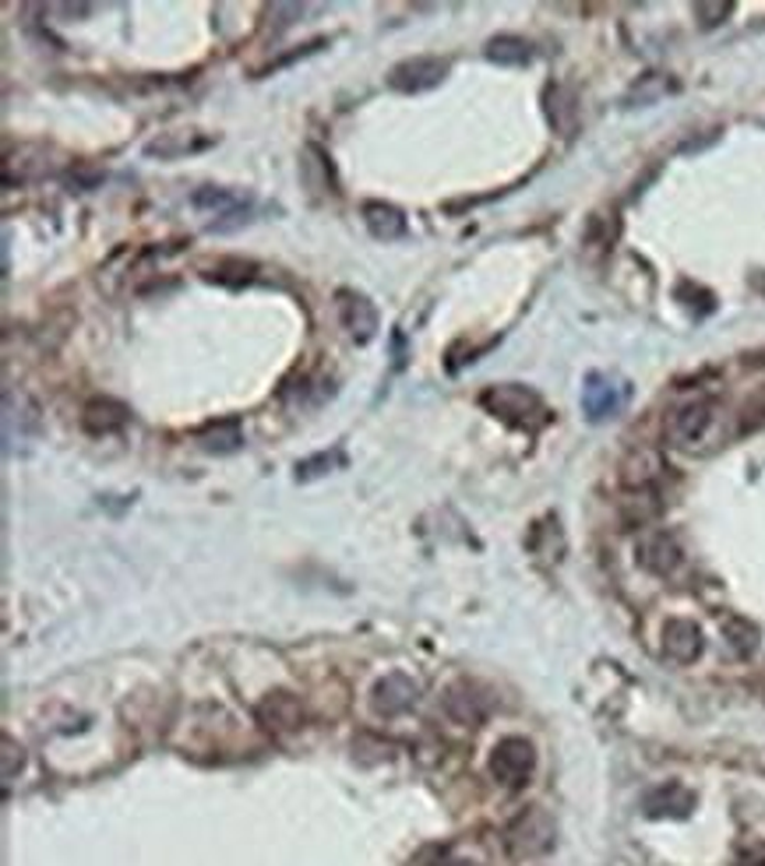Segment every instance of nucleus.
Listing matches in <instances>:
<instances>
[{"instance_id":"1","label":"nucleus","mask_w":765,"mask_h":866,"mask_svg":"<svg viewBox=\"0 0 765 866\" xmlns=\"http://www.w3.org/2000/svg\"><path fill=\"white\" fill-rule=\"evenodd\" d=\"M480 405H484L491 416L505 420L511 426H540L547 420V409L540 402V394L526 388V385H494L480 394Z\"/></svg>"},{"instance_id":"2","label":"nucleus","mask_w":765,"mask_h":866,"mask_svg":"<svg viewBox=\"0 0 765 866\" xmlns=\"http://www.w3.org/2000/svg\"><path fill=\"white\" fill-rule=\"evenodd\" d=\"M554 835H558L554 818H550L547 810H540V807H529L508 824L505 845H508L511 856L529 859V856H543L550 845H554Z\"/></svg>"},{"instance_id":"3","label":"nucleus","mask_w":765,"mask_h":866,"mask_svg":"<svg viewBox=\"0 0 765 866\" xmlns=\"http://www.w3.org/2000/svg\"><path fill=\"white\" fill-rule=\"evenodd\" d=\"M532 768H537V750L522 736H505L491 750V775L505 789H522L532 779Z\"/></svg>"},{"instance_id":"4","label":"nucleus","mask_w":765,"mask_h":866,"mask_svg":"<svg viewBox=\"0 0 765 866\" xmlns=\"http://www.w3.org/2000/svg\"><path fill=\"white\" fill-rule=\"evenodd\" d=\"M191 205L208 215V229L216 232H229L247 223V215H251V197L247 194H237V191H223V187H202L194 191Z\"/></svg>"},{"instance_id":"5","label":"nucleus","mask_w":765,"mask_h":866,"mask_svg":"<svg viewBox=\"0 0 765 866\" xmlns=\"http://www.w3.org/2000/svg\"><path fill=\"white\" fill-rule=\"evenodd\" d=\"M716 423V405L709 399H696V402H685L681 409L670 412L667 420V441L674 447H685V451H696L705 433L713 430Z\"/></svg>"},{"instance_id":"6","label":"nucleus","mask_w":765,"mask_h":866,"mask_svg":"<svg viewBox=\"0 0 765 866\" xmlns=\"http://www.w3.org/2000/svg\"><path fill=\"white\" fill-rule=\"evenodd\" d=\"M444 78H449V61H441V57H409L388 71V85L406 96L438 88Z\"/></svg>"},{"instance_id":"7","label":"nucleus","mask_w":765,"mask_h":866,"mask_svg":"<svg viewBox=\"0 0 765 866\" xmlns=\"http://www.w3.org/2000/svg\"><path fill=\"white\" fill-rule=\"evenodd\" d=\"M625 399H628V388L611 381L607 374H590V377H585V388H582L585 420H593V423L614 420L617 412L625 409Z\"/></svg>"},{"instance_id":"8","label":"nucleus","mask_w":765,"mask_h":866,"mask_svg":"<svg viewBox=\"0 0 765 866\" xmlns=\"http://www.w3.org/2000/svg\"><path fill=\"white\" fill-rule=\"evenodd\" d=\"M420 701V683L409 673H388L375 683V694H370V705H375L378 715L396 718L402 712H409Z\"/></svg>"},{"instance_id":"9","label":"nucleus","mask_w":765,"mask_h":866,"mask_svg":"<svg viewBox=\"0 0 765 866\" xmlns=\"http://www.w3.org/2000/svg\"><path fill=\"white\" fill-rule=\"evenodd\" d=\"M646 818H688L696 810V792L681 782H667L646 792L643 800Z\"/></svg>"},{"instance_id":"10","label":"nucleus","mask_w":765,"mask_h":866,"mask_svg":"<svg viewBox=\"0 0 765 866\" xmlns=\"http://www.w3.org/2000/svg\"><path fill=\"white\" fill-rule=\"evenodd\" d=\"M340 317L346 324V332L357 342H370L378 332V311L364 293H353V289H343L340 293Z\"/></svg>"},{"instance_id":"11","label":"nucleus","mask_w":765,"mask_h":866,"mask_svg":"<svg viewBox=\"0 0 765 866\" xmlns=\"http://www.w3.org/2000/svg\"><path fill=\"white\" fill-rule=\"evenodd\" d=\"M664 656L670 662H678V665L696 662L702 656V630H699V624H691L685 617L667 620V627H664Z\"/></svg>"},{"instance_id":"12","label":"nucleus","mask_w":765,"mask_h":866,"mask_svg":"<svg viewBox=\"0 0 765 866\" xmlns=\"http://www.w3.org/2000/svg\"><path fill=\"white\" fill-rule=\"evenodd\" d=\"M635 553H638V564H643L649 574H660V577L681 564V550H678V543H674V535H667V532H646L643 539H638Z\"/></svg>"},{"instance_id":"13","label":"nucleus","mask_w":765,"mask_h":866,"mask_svg":"<svg viewBox=\"0 0 765 866\" xmlns=\"http://www.w3.org/2000/svg\"><path fill=\"white\" fill-rule=\"evenodd\" d=\"M258 718L272 733H293V729H300V722H304V712H300V701L293 694L276 691L258 705Z\"/></svg>"},{"instance_id":"14","label":"nucleus","mask_w":765,"mask_h":866,"mask_svg":"<svg viewBox=\"0 0 765 866\" xmlns=\"http://www.w3.org/2000/svg\"><path fill=\"white\" fill-rule=\"evenodd\" d=\"M487 708H491V701L476 688H470V683H455V688L444 694V712H449V718H455L459 726H476V722H484Z\"/></svg>"},{"instance_id":"15","label":"nucleus","mask_w":765,"mask_h":866,"mask_svg":"<svg viewBox=\"0 0 765 866\" xmlns=\"http://www.w3.org/2000/svg\"><path fill=\"white\" fill-rule=\"evenodd\" d=\"M364 223H367V229L375 232L378 240H399L406 232L402 212L391 208V205H381V202H367L364 205Z\"/></svg>"},{"instance_id":"16","label":"nucleus","mask_w":765,"mask_h":866,"mask_svg":"<svg viewBox=\"0 0 765 866\" xmlns=\"http://www.w3.org/2000/svg\"><path fill=\"white\" fill-rule=\"evenodd\" d=\"M240 444H244V433L237 420L212 423L198 433V447L208 451V455H229V451H237Z\"/></svg>"},{"instance_id":"17","label":"nucleus","mask_w":765,"mask_h":866,"mask_svg":"<svg viewBox=\"0 0 765 866\" xmlns=\"http://www.w3.org/2000/svg\"><path fill=\"white\" fill-rule=\"evenodd\" d=\"M128 423V409L110 399H96L85 405V430L88 433H114Z\"/></svg>"},{"instance_id":"18","label":"nucleus","mask_w":765,"mask_h":866,"mask_svg":"<svg viewBox=\"0 0 765 866\" xmlns=\"http://www.w3.org/2000/svg\"><path fill=\"white\" fill-rule=\"evenodd\" d=\"M487 57L505 67H522L532 61V50L526 40H519V35H497V40L487 43Z\"/></svg>"},{"instance_id":"19","label":"nucleus","mask_w":765,"mask_h":866,"mask_svg":"<svg viewBox=\"0 0 765 866\" xmlns=\"http://www.w3.org/2000/svg\"><path fill=\"white\" fill-rule=\"evenodd\" d=\"M723 635L726 641H731V648L737 656H752L755 652V645H758V627L752 620H744V617H731L723 624Z\"/></svg>"},{"instance_id":"20","label":"nucleus","mask_w":765,"mask_h":866,"mask_svg":"<svg viewBox=\"0 0 765 866\" xmlns=\"http://www.w3.org/2000/svg\"><path fill=\"white\" fill-rule=\"evenodd\" d=\"M332 465H340V451H322V455H314L308 462H300L297 465V479H314V476H325Z\"/></svg>"},{"instance_id":"21","label":"nucleus","mask_w":765,"mask_h":866,"mask_svg":"<svg viewBox=\"0 0 765 866\" xmlns=\"http://www.w3.org/2000/svg\"><path fill=\"white\" fill-rule=\"evenodd\" d=\"M731 11H734V4H726V0H716V4H696V18H699L702 29H716Z\"/></svg>"},{"instance_id":"22","label":"nucleus","mask_w":765,"mask_h":866,"mask_svg":"<svg viewBox=\"0 0 765 866\" xmlns=\"http://www.w3.org/2000/svg\"><path fill=\"white\" fill-rule=\"evenodd\" d=\"M4 754H8V757H4V761H8V765H4V779H14V765H11V761H14V754H22V747L14 750V744L4 736Z\"/></svg>"},{"instance_id":"23","label":"nucleus","mask_w":765,"mask_h":866,"mask_svg":"<svg viewBox=\"0 0 765 866\" xmlns=\"http://www.w3.org/2000/svg\"><path fill=\"white\" fill-rule=\"evenodd\" d=\"M444 866H473V863H462V859H455V863H444Z\"/></svg>"}]
</instances>
